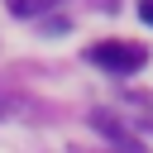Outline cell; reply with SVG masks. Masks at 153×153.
Listing matches in <instances>:
<instances>
[{"label":"cell","mask_w":153,"mask_h":153,"mask_svg":"<svg viewBox=\"0 0 153 153\" xmlns=\"http://www.w3.org/2000/svg\"><path fill=\"white\" fill-rule=\"evenodd\" d=\"M91 62L105 67V72H115V76H129V72H139L148 62V53L139 43H96L91 48Z\"/></svg>","instance_id":"obj_1"},{"label":"cell","mask_w":153,"mask_h":153,"mask_svg":"<svg viewBox=\"0 0 153 153\" xmlns=\"http://www.w3.org/2000/svg\"><path fill=\"white\" fill-rule=\"evenodd\" d=\"M91 129H100V134H105L110 143H120L124 153H143V143H139V139H134V134H129L120 120H110L105 110H96V115H91Z\"/></svg>","instance_id":"obj_2"},{"label":"cell","mask_w":153,"mask_h":153,"mask_svg":"<svg viewBox=\"0 0 153 153\" xmlns=\"http://www.w3.org/2000/svg\"><path fill=\"white\" fill-rule=\"evenodd\" d=\"M139 14H143V24H153V0H143V5H139Z\"/></svg>","instance_id":"obj_3"},{"label":"cell","mask_w":153,"mask_h":153,"mask_svg":"<svg viewBox=\"0 0 153 153\" xmlns=\"http://www.w3.org/2000/svg\"><path fill=\"white\" fill-rule=\"evenodd\" d=\"M5 110H10V100H5V91H0V115H5Z\"/></svg>","instance_id":"obj_4"}]
</instances>
